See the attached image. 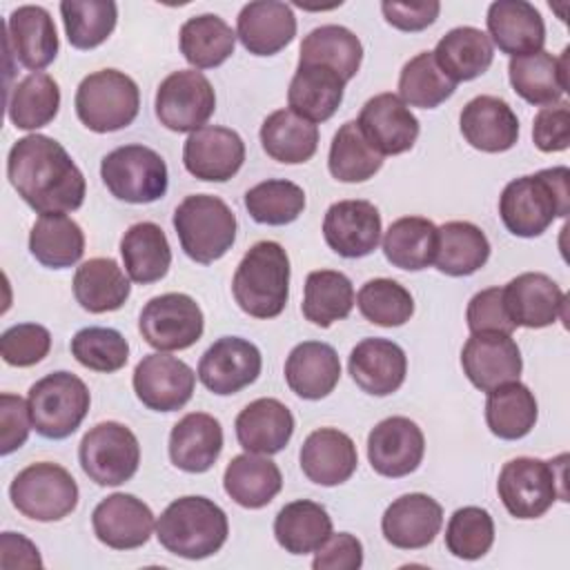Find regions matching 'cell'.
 I'll use <instances>...</instances> for the list:
<instances>
[{
	"mask_svg": "<svg viewBox=\"0 0 570 570\" xmlns=\"http://www.w3.org/2000/svg\"><path fill=\"white\" fill-rule=\"evenodd\" d=\"M7 178L18 196L40 216L69 214L85 203V176L67 149L45 136L18 138L7 156Z\"/></svg>",
	"mask_w": 570,
	"mask_h": 570,
	"instance_id": "obj_1",
	"label": "cell"
},
{
	"mask_svg": "<svg viewBox=\"0 0 570 570\" xmlns=\"http://www.w3.org/2000/svg\"><path fill=\"white\" fill-rule=\"evenodd\" d=\"M570 212V169L559 165L510 180L499 196L505 229L521 238L541 236Z\"/></svg>",
	"mask_w": 570,
	"mask_h": 570,
	"instance_id": "obj_2",
	"label": "cell"
},
{
	"mask_svg": "<svg viewBox=\"0 0 570 570\" xmlns=\"http://www.w3.org/2000/svg\"><path fill=\"white\" fill-rule=\"evenodd\" d=\"M229 534L227 514L207 497H180L171 501L156 521L160 546L183 559L216 554Z\"/></svg>",
	"mask_w": 570,
	"mask_h": 570,
	"instance_id": "obj_3",
	"label": "cell"
},
{
	"mask_svg": "<svg viewBox=\"0 0 570 570\" xmlns=\"http://www.w3.org/2000/svg\"><path fill=\"white\" fill-rule=\"evenodd\" d=\"M238 307L254 318L278 316L289 298V256L276 240L254 243L232 278Z\"/></svg>",
	"mask_w": 570,
	"mask_h": 570,
	"instance_id": "obj_4",
	"label": "cell"
},
{
	"mask_svg": "<svg viewBox=\"0 0 570 570\" xmlns=\"http://www.w3.org/2000/svg\"><path fill=\"white\" fill-rule=\"evenodd\" d=\"M566 454L557 456L554 461L534 456L510 459L501 468L497 481V492L505 510L514 519H539L557 499L566 501Z\"/></svg>",
	"mask_w": 570,
	"mask_h": 570,
	"instance_id": "obj_5",
	"label": "cell"
},
{
	"mask_svg": "<svg viewBox=\"0 0 570 570\" xmlns=\"http://www.w3.org/2000/svg\"><path fill=\"white\" fill-rule=\"evenodd\" d=\"M174 229L183 252L200 265L223 258L236 240V216L212 194H191L174 212Z\"/></svg>",
	"mask_w": 570,
	"mask_h": 570,
	"instance_id": "obj_6",
	"label": "cell"
},
{
	"mask_svg": "<svg viewBox=\"0 0 570 570\" xmlns=\"http://www.w3.org/2000/svg\"><path fill=\"white\" fill-rule=\"evenodd\" d=\"M76 114L80 122L109 134L129 127L140 109V91L131 76L118 69H100L82 78L76 89Z\"/></svg>",
	"mask_w": 570,
	"mask_h": 570,
	"instance_id": "obj_7",
	"label": "cell"
},
{
	"mask_svg": "<svg viewBox=\"0 0 570 570\" xmlns=\"http://www.w3.org/2000/svg\"><path fill=\"white\" fill-rule=\"evenodd\" d=\"M29 414L33 430L45 439L71 436L89 412V390L71 372H51L29 387Z\"/></svg>",
	"mask_w": 570,
	"mask_h": 570,
	"instance_id": "obj_8",
	"label": "cell"
},
{
	"mask_svg": "<svg viewBox=\"0 0 570 570\" xmlns=\"http://www.w3.org/2000/svg\"><path fill=\"white\" fill-rule=\"evenodd\" d=\"M13 508L33 521H60L78 505V483L58 463L38 461L16 474L9 485Z\"/></svg>",
	"mask_w": 570,
	"mask_h": 570,
	"instance_id": "obj_9",
	"label": "cell"
},
{
	"mask_svg": "<svg viewBox=\"0 0 570 570\" xmlns=\"http://www.w3.org/2000/svg\"><path fill=\"white\" fill-rule=\"evenodd\" d=\"M100 176L111 196L145 205L165 196L169 174L163 156L145 145H122L100 163Z\"/></svg>",
	"mask_w": 570,
	"mask_h": 570,
	"instance_id": "obj_10",
	"label": "cell"
},
{
	"mask_svg": "<svg viewBox=\"0 0 570 570\" xmlns=\"http://www.w3.org/2000/svg\"><path fill=\"white\" fill-rule=\"evenodd\" d=\"M78 461L94 483L120 485L138 472L140 445L127 425L102 421L85 432L78 445Z\"/></svg>",
	"mask_w": 570,
	"mask_h": 570,
	"instance_id": "obj_11",
	"label": "cell"
},
{
	"mask_svg": "<svg viewBox=\"0 0 570 570\" xmlns=\"http://www.w3.org/2000/svg\"><path fill=\"white\" fill-rule=\"evenodd\" d=\"M138 330L147 345L158 352H176L191 347L205 330L198 303L189 294L167 292L145 303Z\"/></svg>",
	"mask_w": 570,
	"mask_h": 570,
	"instance_id": "obj_12",
	"label": "cell"
},
{
	"mask_svg": "<svg viewBox=\"0 0 570 570\" xmlns=\"http://www.w3.org/2000/svg\"><path fill=\"white\" fill-rule=\"evenodd\" d=\"M156 118L171 131L185 134L205 127L216 109L212 82L196 69L169 73L156 89Z\"/></svg>",
	"mask_w": 570,
	"mask_h": 570,
	"instance_id": "obj_13",
	"label": "cell"
},
{
	"mask_svg": "<svg viewBox=\"0 0 570 570\" xmlns=\"http://www.w3.org/2000/svg\"><path fill=\"white\" fill-rule=\"evenodd\" d=\"M131 383L145 407L154 412H176L189 403L196 374L185 361L156 352L138 361Z\"/></svg>",
	"mask_w": 570,
	"mask_h": 570,
	"instance_id": "obj_14",
	"label": "cell"
},
{
	"mask_svg": "<svg viewBox=\"0 0 570 570\" xmlns=\"http://www.w3.org/2000/svg\"><path fill=\"white\" fill-rule=\"evenodd\" d=\"M263 367L258 347L240 336L214 341L198 363L200 383L218 396H229L252 385Z\"/></svg>",
	"mask_w": 570,
	"mask_h": 570,
	"instance_id": "obj_15",
	"label": "cell"
},
{
	"mask_svg": "<svg viewBox=\"0 0 570 570\" xmlns=\"http://www.w3.org/2000/svg\"><path fill=\"white\" fill-rule=\"evenodd\" d=\"M425 454V436L407 416H387L367 434V459L376 474L401 479L414 472Z\"/></svg>",
	"mask_w": 570,
	"mask_h": 570,
	"instance_id": "obj_16",
	"label": "cell"
},
{
	"mask_svg": "<svg viewBox=\"0 0 570 570\" xmlns=\"http://www.w3.org/2000/svg\"><path fill=\"white\" fill-rule=\"evenodd\" d=\"M243 163L245 142L227 127L205 125L191 131L183 147V165L198 180L225 183L238 174Z\"/></svg>",
	"mask_w": 570,
	"mask_h": 570,
	"instance_id": "obj_17",
	"label": "cell"
},
{
	"mask_svg": "<svg viewBox=\"0 0 570 570\" xmlns=\"http://www.w3.org/2000/svg\"><path fill=\"white\" fill-rule=\"evenodd\" d=\"M323 238L343 258H363L381 240V214L370 200L332 203L323 218Z\"/></svg>",
	"mask_w": 570,
	"mask_h": 570,
	"instance_id": "obj_18",
	"label": "cell"
},
{
	"mask_svg": "<svg viewBox=\"0 0 570 570\" xmlns=\"http://www.w3.org/2000/svg\"><path fill=\"white\" fill-rule=\"evenodd\" d=\"M461 367L468 381L490 392L503 383L519 381L523 370L521 350L510 334H472L461 350Z\"/></svg>",
	"mask_w": 570,
	"mask_h": 570,
	"instance_id": "obj_19",
	"label": "cell"
},
{
	"mask_svg": "<svg viewBox=\"0 0 570 570\" xmlns=\"http://www.w3.org/2000/svg\"><path fill=\"white\" fill-rule=\"evenodd\" d=\"M365 140L381 156H396L410 151L419 138V120L396 94L372 96L356 120Z\"/></svg>",
	"mask_w": 570,
	"mask_h": 570,
	"instance_id": "obj_20",
	"label": "cell"
},
{
	"mask_svg": "<svg viewBox=\"0 0 570 570\" xmlns=\"http://www.w3.org/2000/svg\"><path fill=\"white\" fill-rule=\"evenodd\" d=\"M91 525L100 543L114 550H136L149 541L156 521L142 499L114 492L94 508Z\"/></svg>",
	"mask_w": 570,
	"mask_h": 570,
	"instance_id": "obj_21",
	"label": "cell"
},
{
	"mask_svg": "<svg viewBox=\"0 0 570 570\" xmlns=\"http://www.w3.org/2000/svg\"><path fill=\"white\" fill-rule=\"evenodd\" d=\"M4 40L7 53L31 71L49 67L60 49L53 18L38 4H22L9 13Z\"/></svg>",
	"mask_w": 570,
	"mask_h": 570,
	"instance_id": "obj_22",
	"label": "cell"
},
{
	"mask_svg": "<svg viewBox=\"0 0 570 570\" xmlns=\"http://www.w3.org/2000/svg\"><path fill=\"white\" fill-rule=\"evenodd\" d=\"M443 525V508L423 492H410L394 499L381 519L387 543L401 550H421L430 546Z\"/></svg>",
	"mask_w": 570,
	"mask_h": 570,
	"instance_id": "obj_23",
	"label": "cell"
},
{
	"mask_svg": "<svg viewBox=\"0 0 570 570\" xmlns=\"http://www.w3.org/2000/svg\"><path fill=\"white\" fill-rule=\"evenodd\" d=\"M503 303L514 327H548L563 316V289L541 272H523L503 287Z\"/></svg>",
	"mask_w": 570,
	"mask_h": 570,
	"instance_id": "obj_24",
	"label": "cell"
},
{
	"mask_svg": "<svg viewBox=\"0 0 570 570\" xmlns=\"http://www.w3.org/2000/svg\"><path fill=\"white\" fill-rule=\"evenodd\" d=\"M488 38L510 58L543 49L546 24L539 9L525 0H497L488 7Z\"/></svg>",
	"mask_w": 570,
	"mask_h": 570,
	"instance_id": "obj_25",
	"label": "cell"
},
{
	"mask_svg": "<svg viewBox=\"0 0 570 570\" xmlns=\"http://www.w3.org/2000/svg\"><path fill=\"white\" fill-rule=\"evenodd\" d=\"M347 370L352 381L372 396L394 394L407 374V356L390 338H363L350 352Z\"/></svg>",
	"mask_w": 570,
	"mask_h": 570,
	"instance_id": "obj_26",
	"label": "cell"
},
{
	"mask_svg": "<svg viewBox=\"0 0 570 570\" xmlns=\"http://www.w3.org/2000/svg\"><path fill=\"white\" fill-rule=\"evenodd\" d=\"M461 134L468 145L485 154H501L519 140V118L512 107L497 96H476L461 109Z\"/></svg>",
	"mask_w": 570,
	"mask_h": 570,
	"instance_id": "obj_27",
	"label": "cell"
},
{
	"mask_svg": "<svg viewBox=\"0 0 570 570\" xmlns=\"http://www.w3.org/2000/svg\"><path fill=\"white\" fill-rule=\"evenodd\" d=\"M298 461L312 483L332 488L356 472L358 454L350 434L336 428H318L303 441Z\"/></svg>",
	"mask_w": 570,
	"mask_h": 570,
	"instance_id": "obj_28",
	"label": "cell"
},
{
	"mask_svg": "<svg viewBox=\"0 0 570 570\" xmlns=\"http://www.w3.org/2000/svg\"><path fill=\"white\" fill-rule=\"evenodd\" d=\"M296 36V16L278 0L247 2L236 18V38L254 56H274Z\"/></svg>",
	"mask_w": 570,
	"mask_h": 570,
	"instance_id": "obj_29",
	"label": "cell"
},
{
	"mask_svg": "<svg viewBox=\"0 0 570 570\" xmlns=\"http://www.w3.org/2000/svg\"><path fill=\"white\" fill-rule=\"evenodd\" d=\"M568 53L566 47L561 56L548 51H537L521 58H510L508 78L512 89L530 105L548 107L561 102L568 91Z\"/></svg>",
	"mask_w": 570,
	"mask_h": 570,
	"instance_id": "obj_30",
	"label": "cell"
},
{
	"mask_svg": "<svg viewBox=\"0 0 570 570\" xmlns=\"http://www.w3.org/2000/svg\"><path fill=\"white\" fill-rule=\"evenodd\" d=\"M234 428L245 452L269 456L289 443L294 434V416L278 399L263 396L238 412Z\"/></svg>",
	"mask_w": 570,
	"mask_h": 570,
	"instance_id": "obj_31",
	"label": "cell"
},
{
	"mask_svg": "<svg viewBox=\"0 0 570 570\" xmlns=\"http://www.w3.org/2000/svg\"><path fill=\"white\" fill-rule=\"evenodd\" d=\"M220 450L223 428L212 414L189 412L171 428L169 459L183 472H207L220 456Z\"/></svg>",
	"mask_w": 570,
	"mask_h": 570,
	"instance_id": "obj_32",
	"label": "cell"
},
{
	"mask_svg": "<svg viewBox=\"0 0 570 570\" xmlns=\"http://www.w3.org/2000/svg\"><path fill=\"white\" fill-rule=\"evenodd\" d=\"M338 379L341 361L336 350L327 343L303 341L285 361V381L301 399H325L338 385Z\"/></svg>",
	"mask_w": 570,
	"mask_h": 570,
	"instance_id": "obj_33",
	"label": "cell"
},
{
	"mask_svg": "<svg viewBox=\"0 0 570 570\" xmlns=\"http://www.w3.org/2000/svg\"><path fill=\"white\" fill-rule=\"evenodd\" d=\"M345 80L323 65H298L287 89V102L294 114L309 122L330 120L343 102Z\"/></svg>",
	"mask_w": 570,
	"mask_h": 570,
	"instance_id": "obj_34",
	"label": "cell"
},
{
	"mask_svg": "<svg viewBox=\"0 0 570 570\" xmlns=\"http://www.w3.org/2000/svg\"><path fill=\"white\" fill-rule=\"evenodd\" d=\"M223 488L229 499L247 510H258L272 503L283 488V474L278 465L265 454H238L223 474Z\"/></svg>",
	"mask_w": 570,
	"mask_h": 570,
	"instance_id": "obj_35",
	"label": "cell"
},
{
	"mask_svg": "<svg viewBox=\"0 0 570 570\" xmlns=\"http://www.w3.org/2000/svg\"><path fill=\"white\" fill-rule=\"evenodd\" d=\"M432 53L441 71L456 85L483 76L494 60V47L488 33L476 27L450 29Z\"/></svg>",
	"mask_w": 570,
	"mask_h": 570,
	"instance_id": "obj_36",
	"label": "cell"
},
{
	"mask_svg": "<svg viewBox=\"0 0 570 570\" xmlns=\"http://www.w3.org/2000/svg\"><path fill=\"white\" fill-rule=\"evenodd\" d=\"M120 254L129 281L149 285L160 281L171 265V247L160 225L142 220L131 225L120 238Z\"/></svg>",
	"mask_w": 570,
	"mask_h": 570,
	"instance_id": "obj_37",
	"label": "cell"
},
{
	"mask_svg": "<svg viewBox=\"0 0 570 570\" xmlns=\"http://www.w3.org/2000/svg\"><path fill=\"white\" fill-rule=\"evenodd\" d=\"M490 258V240L470 220H450L436 227L434 265L448 276H470Z\"/></svg>",
	"mask_w": 570,
	"mask_h": 570,
	"instance_id": "obj_38",
	"label": "cell"
},
{
	"mask_svg": "<svg viewBox=\"0 0 570 570\" xmlns=\"http://www.w3.org/2000/svg\"><path fill=\"white\" fill-rule=\"evenodd\" d=\"M129 292V276H125L114 258H89L73 274V296L91 314L120 309Z\"/></svg>",
	"mask_w": 570,
	"mask_h": 570,
	"instance_id": "obj_39",
	"label": "cell"
},
{
	"mask_svg": "<svg viewBox=\"0 0 570 570\" xmlns=\"http://www.w3.org/2000/svg\"><path fill=\"white\" fill-rule=\"evenodd\" d=\"M332 534L327 510L309 499H298L283 505L274 519V537L289 554L316 552Z\"/></svg>",
	"mask_w": 570,
	"mask_h": 570,
	"instance_id": "obj_40",
	"label": "cell"
},
{
	"mask_svg": "<svg viewBox=\"0 0 570 570\" xmlns=\"http://www.w3.org/2000/svg\"><path fill=\"white\" fill-rule=\"evenodd\" d=\"M363 45L354 31L341 24H321L301 42L298 65H323L334 69L345 82L358 73Z\"/></svg>",
	"mask_w": 570,
	"mask_h": 570,
	"instance_id": "obj_41",
	"label": "cell"
},
{
	"mask_svg": "<svg viewBox=\"0 0 570 570\" xmlns=\"http://www.w3.org/2000/svg\"><path fill=\"white\" fill-rule=\"evenodd\" d=\"M261 145L278 163H307L318 147V127L292 109H278L263 120Z\"/></svg>",
	"mask_w": 570,
	"mask_h": 570,
	"instance_id": "obj_42",
	"label": "cell"
},
{
	"mask_svg": "<svg viewBox=\"0 0 570 570\" xmlns=\"http://www.w3.org/2000/svg\"><path fill=\"white\" fill-rule=\"evenodd\" d=\"M29 252L45 267H71L85 254V234L67 214H47L29 232Z\"/></svg>",
	"mask_w": 570,
	"mask_h": 570,
	"instance_id": "obj_43",
	"label": "cell"
},
{
	"mask_svg": "<svg viewBox=\"0 0 570 570\" xmlns=\"http://www.w3.org/2000/svg\"><path fill=\"white\" fill-rule=\"evenodd\" d=\"M537 416V399L528 385L510 381L488 392L485 423L494 436L503 441L523 439L534 428Z\"/></svg>",
	"mask_w": 570,
	"mask_h": 570,
	"instance_id": "obj_44",
	"label": "cell"
},
{
	"mask_svg": "<svg viewBox=\"0 0 570 570\" xmlns=\"http://www.w3.org/2000/svg\"><path fill=\"white\" fill-rule=\"evenodd\" d=\"M178 45L194 69H214L234 53L236 31L220 16L203 13L180 27Z\"/></svg>",
	"mask_w": 570,
	"mask_h": 570,
	"instance_id": "obj_45",
	"label": "cell"
},
{
	"mask_svg": "<svg viewBox=\"0 0 570 570\" xmlns=\"http://www.w3.org/2000/svg\"><path fill=\"white\" fill-rule=\"evenodd\" d=\"M60 109V87L42 71H31L7 94V116L18 129H40L49 125Z\"/></svg>",
	"mask_w": 570,
	"mask_h": 570,
	"instance_id": "obj_46",
	"label": "cell"
},
{
	"mask_svg": "<svg viewBox=\"0 0 570 570\" xmlns=\"http://www.w3.org/2000/svg\"><path fill=\"white\" fill-rule=\"evenodd\" d=\"M383 254L399 269L419 272L434 263L436 225L423 216L394 220L383 236Z\"/></svg>",
	"mask_w": 570,
	"mask_h": 570,
	"instance_id": "obj_47",
	"label": "cell"
},
{
	"mask_svg": "<svg viewBox=\"0 0 570 570\" xmlns=\"http://www.w3.org/2000/svg\"><path fill=\"white\" fill-rule=\"evenodd\" d=\"M354 307L352 281L336 269H316L305 278L303 294V316L318 325L330 327L336 321L350 316Z\"/></svg>",
	"mask_w": 570,
	"mask_h": 570,
	"instance_id": "obj_48",
	"label": "cell"
},
{
	"mask_svg": "<svg viewBox=\"0 0 570 570\" xmlns=\"http://www.w3.org/2000/svg\"><path fill=\"white\" fill-rule=\"evenodd\" d=\"M327 167L341 183H363L383 167V156L365 140L356 120H347L332 138Z\"/></svg>",
	"mask_w": 570,
	"mask_h": 570,
	"instance_id": "obj_49",
	"label": "cell"
},
{
	"mask_svg": "<svg viewBox=\"0 0 570 570\" xmlns=\"http://www.w3.org/2000/svg\"><path fill=\"white\" fill-rule=\"evenodd\" d=\"M60 16L71 47L96 49L116 29L118 7L114 0H62Z\"/></svg>",
	"mask_w": 570,
	"mask_h": 570,
	"instance_id": "obj_50",
	"label": "cell"
},
{
	"mask_svg": "<svg viewBox=\"0 0 570 570\" xmlns=\"http://www.w3.org/2000/svg\"><path fill=\"white\" fill-rule=\"evenodd\" d=\"M456 89L434 60L432 51H421L410 58L399 76V98L419 109H434L445 102Z\"/></svg>",
	"mask_w": 570,
	"mask_h": 570,
	"instance_id": "obj_51",
	"label": "cell"
},
{
	"mask_svg": "<svg viewBox=\"0 0 570 570\" xmlns=\"http://www.w3.org/2000/svg\"><path fill=\"white\" fill-rule=\"evenodd\" d=\"M245 209L261 225H289L305 209V191L292 180L267 178L245 191Z\"/></svg>",
	"mask_w": 570,
	"mask_h": 570,
	"instance_id": "obj_52",
	"label": "cell"
},
{
	"mask_svg": "<svg viewBox=\"0 0 570 570\" xmlns=\"http://www.w3.org/2000/svg\"><path fill=\"white\" fill-rule=\"evenodd\" d=\"M356 305L370 323L381 327H399L414 314L412 294L392 278L367 281L356 294Z\"/></svg>",
	"mask_w": 570,
	"mask_h": 570,
	"instance_id": "obj_53",
	"label": "cell"
},
{
	"mask_svg": "<svg viewBox=\"0 0 570 570\" xmlns=\"http://www.w3.org/2000/svg\"><path fill=\"white\" fill-rule=\"evenodd\" d=\"M71 354L73 358L94 372L111 374L125 367L129 358V343L127 338L114 327H82L71 338Z\"/></svg>",
	"mask_w": 570,
	"mask_h": 570,
	"instance_id": "obj_54",
	"label": "cell"
},
{
	"mask_svg": "<svg viewBox=\"0 0 570 570\" xmlns=\"http://www.w3.org/2000/svg\"><path fill=\"white\" fill-rule=\"evenodd\" d=\"M494 543V521L485 508H459L445 528L448 550L465 561L481 559Z\"/></svg>",
	"mask_w": 570,
	"mask_h": 570,
	"instance_id": "obj_55",
	"label": "cell"
},
{
	"mask_svg": "<svg viewBox=\"0 0 570 570\" xmlns=\"http://www.w3.org/2000/svg\"><path fill=\"white\" fill-rule=\"evenodd\" d=\"M51 350V334L38 323H18L2 332L0 354L7 365L31 367L40 363Z\"/></svg>",
	"mask_w": 570,
	"mask_h": 570,
	"instance_id": "obj_56",
	"label": "cell"
},
{
	"mask_svg": "<svg viewBox=\"0 0 570 570\" xmlns=\"http://www.w3.org/2000/svg\"><path fill=\"white\" fill-rule=\"evenodd\" d=\"M468 330L472 334H512L514 323L510 321L503 303V287H488L476 292L465 309Z\"/></svg>",
	"mask_w": 570,
	"mask_h": 570,
	"instance_id": "obj_57",
	"label": "cell"
},
{
	"mask_svg": "<svg viewBox=\"0 0 570 570\" xmlns=\"http://www.w3.org/2000/svg\"><path fill=\"white\" fill-rule=\"evenodd\" d=\"M532 140L546 151H563L570 145V107L568 102H554L541 107L532 122Z\"/></svg>",
	"mask_w": 570,
	"mask_h": 570,
	"instance_id": "obj_58",
	"label": "cell"
},
{
	"mask_svg": "<svg viewBox=\"0 0 570 570\" xmlns=\"http://www.w3.org/2000/svg\"><path fill=\"white\" fill-rule=\"evenodd\" d=\"M29 403L22 396L0 394V454L7 456L24 445L31 430Z\"/></svg>",
	"mask_w": 570,
	"mask_h": 570,
	"instance_id": "obj_59",
	"label": "cell"
},
{
	"mask_svg": "<svg viewBox=\"0 0 570 570\" xmlns=\"http://www.w3.org/2000/svg\"><path fill=\"white\" fill-rule=\"evenodd\" d=\"M363 566V546L350 532L330 534V539L316 550L314 570H358Z\"/></svg>",
	"mask_w": 570,
	"mask_h": 570,
	"instance_id": "obj_60",
	"label": "cell"
},
{
	"mask_svg": "<svg viewBox=\"0 0 570 570\" xmlns=\"http://www.w3.org/2000/svg\"><path fill=\"white\" fill-rule=\"evenodd\" d=\"M381 11L399 31H423L428 29L441 11V4L436 0H423V2H381Z\"/></svg>",
	"mask_w": 570,
	"mask_h": 570,
	"instance_id": "obj_61",
	"label": "cell"
},
{
	"mask_svg": "<svg viewBox=\"0 0 570 570\" xmlns=\"http://www.w3.org/2000/svg\"><path fill=\"white\" fill-rule=\"evenodd\" d=\"M0 552L2 568H42L38 548L22 534L2 532Z\"/></svg>",
	"mask_w": 570,
	"mask_h": 570,
	"instance_id": "obj_62",
	"label": "cell"
}]
</instances>
